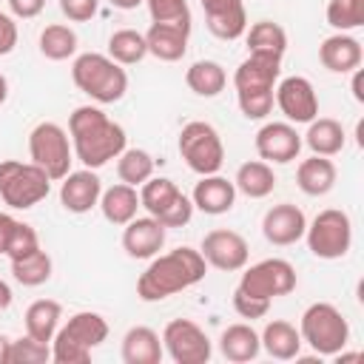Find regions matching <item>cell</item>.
<instances>
[{
    "label": "cell",
    "instance_id": "22",
    "mask_svg": "<svg viewBox=\"0 0 364 364\" xmlns=\"http://www.w3.org/2000/svg\"><path fill=\"white\" fill-rule=\"evenodd\" d=\"M188 37L191 26H176V23H151L145 31V46L148 54H154L162 63H176L188 51Z\"/></svg>",
    "mask_w": 364,
    "mask_h": 364
},
{
    "label": "cell",
    "instance_id": "27",
    "mask_svg": "<svg viewBox=\"0 0 364 364\" xmlns=\"http://www.w3.org/2000/svg\"><path fill=\"white\" fill-rule=\"evenodd\" d=\"M262 338V350L270 355V358H279V361H290V358H299V350H301V333L296 324L284 321V318H273L264 324V330L259 333Z\"/></svg>",
    "mask_w": 364,
    "mask_h": 364
},
{
    "label": "cell",
    "instance_id": "50",
    "mask_svg": "<svg viewBox=\"0 0 364 364\" xmlns=\"http://www.w3.org/2000/svg\"><path fill=\"white\" fill-rule=\"evenodd\" d=\"M361 77H364V74H361V68H355V71H353V97H355L358 102H364V91H361Z\"/></svg>",
    "mask_w": 364,
    "mask_h": 364
},
{
    "label": "cell",
    "instance_id": "49",
    "mask_svg": "<svg viewBox=\"0 0 364 364\" xmlns=\"http://www.w3.org/2000/svg\"><path fill=\"white\" fill-rule=\"evenodd\" d=\"M11 299H14V293H11V287L0 279V313H6L9 307H11Z\"/></svg>",
    "mask_w": 364,
    "mask_h": 364
},
{
    "label": "cell",
    "instance_id": "40",
    "mask_svg": "<svg viewBox=\"0 0 364 364\" xmlns=\"http://www.w3.org/2000/svg\"><path fill=\"white\" fill-rule=\"evenodd\" d=\"M151 23H176V26H191V9L188 0H145Z\"/></svg>",
    "mask_w": 364,
    "mask_h": 364
},
{
    "label": "cell",
    "instance_id": "31",
    "mask_svg": "<svg viewBox=\"0 0 364 364\" xmlns=\"http://www.w3.org/2000/svg\"><path fill=\"white\" fill-rule=\"evenodd\" d=\"M60 318H63V304L57 299H37L26 307V316H23L26 333L40 341H48V344L60 327Z\"/></svg>",
    "mask_w": 364,
    "mask_h": 364
},
{
    "label": "cell",
    "instance_id": "14",
    "mask_svg": "<svg viewBox=\"0 0 364 364\" xmlns=\"http://www.w3.org/2000/svg\"><path fill=\"white\" fill-rule=\"evenodd\" d=\"M199 253L205 256L208 267H216V270H225V273L245 270V264L250 259L247 239L239 230H230V228H216V230L205 233V239L199 245Z\"/></svg>",
    "mask_w": 364,
    "mask_h": 364
},
{
    "label": "cell",
    "instance_id": "1",
    "mask_svg": "<svg viewBox=\"0 0 364 364\" xmlns=\"http://www.w3.org/2000/svg\"><path fill=\"white\" fill-rule=\"evenodd\" d=\"M68 136L74 159L91 171H100L128 148L125 128L114 122L100 105H77L68 117Z\"/></svg>",
    "mask_w": 364,
    "mask_h": 364
},
{
    "label": "cell",
    "instance_id": "48",
    "mask_svg": "<svg viewBox=\"0 0 364 364\" xmlns=\"http://www.w3.org/2000/svg\"><path fill=\"white\" fill-rule=\"evenodd\" d=\"M14 225H17V219H14L11 213H3V210H0V253H3V256H6V245H9V239H11Z\"/></svg>",
    "mask_w": 364,
    "mask_h": 364
},
{
    "label": "cell",
    "instance_id": "25",
    "mask_svg": "<svg viewBox=\"0 0 364 364\" xmlns=\"http://www.w3.org/2000/svg\"><path fill=\"white\" fill-rule=\"evenodd\" d=\"M336 176H338L336 162L330 156H318V154L301 159L299 168H296V185L307 196H324V193H330L336 188Z\"/></svg>",
    "mask_w": 364,
    "mask_h": 364
},
{
    "label": "cell",
    "instance_id": "12",
    "mask_svg": "<svg viewBox=\"0 0 364 364\" xmlns=\"http://www.w3.org/2000/svg\"><path fill=\"white\" fill-rule=\"evenodd\" d=\"M162 350L176 364H208L213 355V344L208 333L191 318H173L162 330Z\"/></svg>",
    "mask_w": 364,
    "mask_h": 364
},
{
    "label": "cell",
    "instance_id": "47",
    "mask_svg": "<svg viewBox=\"0 0 364 364\" xmlns=\"http://www.w3.org/2000/svg\"><path fill=\"white\" fill-rule=\"evenodd\" d=\"M202 3V11L205 17L208 14H222V11H233L239 6H245V0H199Z\"/></svg>",
    "mask_w": 364,
    "mask_h": 364
},
{
    "label": "cell",
    "instance_id": "33",
    "mask_svg": "<svg viewBox=\"0 0 364 364\" xmlns=\"http://www.w3.org/2000/svg\"><path fill=\"white\" fill-rule=\"evenodd\" d=\"M245 37H247V51L276 54V57H284V51H287V31L273 20H256L245 31Z\"/></svg>",
    "mask_w": 364,
    "mask_h": 364
},
{
    "label": "cell",
    "instance_id": "13",
    "mask_svg": "<svg viewBox=\"0 0 364 364\" xmlns=\"http://www.w3.org/2000/svg\"><path fill=\"white\" fill-rule=\"evenodd\" d=\"M273 102L279 105V111L284 114L287 122L293 125H307L310 119L318 117V97L316 88L307 77L293 74V77H279L276 91H273Z\"/></svg>",
    "mask_w": 364,
    "mask_h": 364
},
{
    "label": "cell",
    "instance_id": "32",
    "mask_svg": "<svg viewBox=\"0 0 364 364\" xmlns=\"http://www.w3.org/2000/svg\"><path fill=\"white\" fill-rule=\"evenodd\" d=\"M37 46H40V54L46 60L63 63V60L77 54V31L71 26H65V23H51V26H46L40 31Z\"/></svg>",
    "mask_w": 364,
    "mask_h": 364
},
{
    "label": "cell",
    "instance_id": "39",
    "mask_svg": "<svg viewBox=\"0 0 364 364\" xmlns=\"http://www.w3.org/2000/svg\"><path fill=\"white\" fill-rule=\"evenodd\" d=\"M324 14L336 31L361 28L364 26V0H330Z\"/></svg>",
    "mask_w": 364,
    "mask_h": 364
},
{
    "label": "cell",
    "instance_id": "11",
    "mask_svg": "<svg viewBox=\"0 0 364 364\" xmlns=\"http://www.w3.org/2000/svg\"><path fill=\"white\" fill-rule=\"evenodd\" d=\"M299 284V276H296V267L287 262V259H262L256 264H250L242 279H239V290L247 293V296H256V299H279V296H287L293 293Z\"/></svg>",
    "mask_w": 364,
    "mask_h": 364
},
{
    "label": "cell",
    "instance_id": "4",
    "mask_svg": "<svg viewBox=\"0 0 364 364\" xmlns=\"http://www.w3.org/2000/svg\"><path fill=\"white\" fill-rule=\"evenodd\" d=\"M105 338H108L105 316L94 310H80L65 324L57 327L51 338V361L54 364H88L91 353Z\"/></svg>",
    "mask_w": 364,
    "mask_h": 364
},
{
    "label": "cell",
    "instance_id": "42",
    "mask_svg": "<svg viewBox=\"0 0 364 364\" xmlns=\"http://www.w3.org/2000/svg\"><path fill=\"white\" fill-rule=\"evenodd\" d=\"M34 250H40V236H37V230H34L28 222H20V219H17V225H14V230H11V239H9V245H6L9 262H11V259H23V256H28V253H34Z\"/></svg>",
    "mask_w": 364,
    "mask_h": 364
},
{
    "label": "cell",
    "instance_id": "17",
    "mask_svg": "<svg viewBox=\"0 0 364 364\" xmlns=\"http://www.w3.org/2000/svg\"><path fill=\"white\" fill-rule=\"evenodd\" d=\"M279 77H282V57L247 51V57L233 71V88L236 91H273Z\"/></svg>",
    "mask_w": 364,
    "mask_h": 364
},
{
    "label": "cell",
    "instance_id": "8",
    "mask_svg": "<svg viewBox=\"0 0 364 364\" xmlns=\"http://www.w3.org/2000/svg\"><path fill=\"white\" fill-rule=\"evenodd\" d=\"M28 156L34 165H40L51 182H60L74 162V148H71V136L60 122L43 119L28 131Z\"/></svg>",
    "mask_w": 364,
    "mask_h": 364
},
{
    "label": "cell",
    "instance_id": "43",
    "mask_svg": "<svg viewBox=\"0 0 364 364\" xmlns=\"http://www.w3.org/2000/svg\"><path fill=\"white\" fill-rule=\"evenodd\" d=\"M233 310H236L242 318L253 321V318H264V316H267V310H270V301H267V299H256V296H247V293H242V290L236 287V290H233Z\"/></svg>",
    "mask_w": 364,
    "mask_h": 364
},
{
    "label": "cell",
    "instance_id": "19",
    "mask_svg": "<svg viewBox=\"0 0 364 364\" xmlns=\"http://www.w3.org/2000/svg\"><path fill=\"white\" fill-rule=\"evenodd\" d=\"M122 250L131 259H154L165 247V225L154 216H134L128 225H122Z\"/></svg>",
    "mask_w": 364,
    "mask_h": 364
},
{
    "label": "cell",
    "instance_id": "36",
    "mask_svg": "<svg viewBox=\"0 0 364 364\" xmlns=\"http://www.w3.org/2000/svg\"><path fill=\"white\" fill-rule=\"evenodd\" d=\"M117 176H119V182L139 188L142 182H148L154 176V156L145 148H125L117 156Z\"/></svg>",
    "mask_w": 364,
    "mask_h": 364
},
{
    "label": "cell",
    "instance_id": "2",
    "mask_svg": "<svg viewBox=\"0 0 364 364\" xmlns=\"http://www.w3.org/2000/svg\"><path fill=\"white\" fill-rule=\"evenodd\" d=\"M208 273V262L196 247H173L168 253H156L148 267L136 279V296L142 301L171 299L193 284H199Z\"/></svg>",
    "mask_w": 364,
    "mask_h": 364
},
{
    "label": "cell",
    "instance_id": "21",
    "mask_svg": "<svg viewBox=\"0 0 364 364\" xmlns=\"http://www.w3.org/2000/svg\"><path fill=\"white\" fill-rule=\"evenodd\" d=\"M191 202L196 210H202L208 216H222L236 205V185H233V179H225L219 173H208L196 182Z\"/></svg>",
    "mask_w": 364,
    "mask_h": 364
},
{
    "label": "cell",
    "instance_id": "9",
    "mask_svg": "<svg viewBox=\"0 0 364 364\" xmlns=\"http://www.w3.org/2000/svg\"><path fill=\"white\" fill-rule=\"evenodd\" d=\"M176 148L185 165L199 176L219 173V168L225 165V142L210 122H202V119L185 122L179 131Z\"/></svg>",
    "mask_w": 364,
    "mask_h": 364
},
{
    "label": "cell",
    "instance_id": "10",
    "mask_svg": "<svg viewBox=\"0 0 364 364\" xmlns=\"http://www.w3.org/2000/svg\"><path fill=\"white\" fill-rule=\"evenodd\" d=\"M139 205L165 228H185L193 216V202L168 176H151L139 185Z\"/></svg>",
    "mask_w": 364,
    "mask_h": 364
},
{
    "label": "cell",
    "instance_id": "18",
    "mask_svg": "<svg viewBox=\"0 0 364 364\" xmlns=\"http://www.w3.org/2000/svg\"><path fill=\"white\" fill-rule=\"evenodd\" d=\"M100 193H102V182L97 176V171L82 168V171H68L60 179V205L68 213H88L91 208L100 205Z\"/></svg>",
    "mask_w": 364,
    "mask_h": 364
},
{
    "label": "cell",
    "instance_id": "44",
    "mask_svg": "<svg viewBox=\"0 0 364 364\" xmlns=\"http://www.w3.org/2000/svg\"><path fill=\"white\" fill-rule=\"evenodd\" d=\"M100 9V0H60V11L71 23H88Z\"/></svg>",
    "mask_w": 364,
    "mask_h": 364
},
{
    "label": "cell",
    "instance_id": "23",
    "mask_svg": "<svg viewBox=\"0 0 364 364\" xmlns=\"http://www.w3.org/2000/svg\"><path fill=\"white\" fill-rule=\"evenodd\" d=\"M119 355L125 364H159L165 350H162V336L154 327L136 324L122 336Z\"/></svg>",
    "mask_w": 364,
    "mask_h": 364
},
{
    "label": "cell",
    "instance_id": "20",
    "mask_svg": "<svg viewBox=\"0 0 364 364\" xmlns=\"http://www.w3.org/2000/svg\"><path fill=\"white\" fill-rule=\"evenodd\" d=\"M361 60H364L361 43L347 31H336L324 37L318 46V63L333 74H353L361 65Z\"/></svg>",
    "mask_w": 364,
    "mask_h": 364
},
{
    "label": "cell",
    "instance_id": "24",
    "mask_svg": "<svg viewBox=\"0 0 364 364\" xmlns=\"http://www.w3.org/2000/svg\"><path fill=\"white\" fill-rule=\"evenodd\" d=\"M97 208H100V213H102L105 222L122 228V225H128V222L136 216V210L142 208V205H139V188H131V185H125V182H117V185H111V188H102Z\"/></svg>",
    "mask_w": 364,
    "mask_h": 364
},
{
    "label": "cell",
    "instance_id": "3",
    "mask_svg": "<svg viewBox=\"0 0 364 364\" xmlns=\"http://www.w3.org/2000/svg\"><path fill=\"white\" fill-rule=\"evenodd\" d=\"M71 80L97 105L119 102L125 97V91H128V71H125V65L114 63L108 54H100V51L77 54L74 63H71Z\"/></svg>",
    "mask_w": 364,
    "mask_h": 364
},
{
    "label": "cell",
    "instance_id": "26",
    "mask_svg": "<svg viewBox=\"0 0 364 364\" xmlns=\"http://www.w3.org/2000/svg\"><path fill=\"white\" fill-rule=\"evenodd\" d=\"M219 353L233 364H247L262 353V338L247 321H236L222 330L219 336Z\"/></svg>",
    "mask_w": 364,
    "mask_h": 364
},
{
    "label": "cell",
    "instance_id": "30",
    "mask_svg": "<svg viewBox=\"0 0 364 364\" xmlns=\"http://www.w3.org/2000/svg\"><path fill=\"white\" fill-rule=\"evenodd\" d=\"M185 85L196 94V97H219L228 85V71L222 63L216 60H196L188 71H185Z\"/></svg>",
    "mask_w": 364,
    "mask_h": 364
},
{
    "label": "cell",
    "instance_id": "46",
    "mask_svg": "<svg viewBox=\"0 0 364 364\" xmlns=\"http://www.w3.org/2000/svg\"><path fill=\"white\" fill-rule=\"evenodd\" d=\"M6 3L11 17H20V20H31L46 9V0H6Z\"/></svg>",
    "mask_w": 364,
    "mask_h": 364
},
{
    "label": "cell",
    "instance_id": "35",
    "mask_svg": "<svg viewBox=\"0 0 364 364\" xmlns=\"http://www.w3.org/2000/svg\"><path fill=\"white\" fill-rule=\"evenodd\" d=\"M51 270H54L51 256L43 247L34 250V253H28V256H23V259H11V276L23 287H40V284H46L51 279Z\"/></svg>",
    "mask_w": 364,
    "mask_h": 364
},
{
    "label": "cell",
    "instance_id": "38",
    "mask_svg": "<svg viewBox=\"0 0 364 364\" xmlns=\"http://www.w3.org/2000/svg\"><path fill=\"white\" fill-rule=\"evenodd\" d=\"M46 361H51V344L48 341H40L28 333L20 338H11L9 364H46Z\"/></svg>",
    "mask_w": 364,
    "mask_h": 364
},
{
    "label": "cell",
    "instance_id": "6",
    "mask_svg": "<svg viewBox=\"0 0 364 364\" xmlns=\"http://www.w3.org/2000/svg\"><path fill=\"white\" fill-rule=\"evenodd\" d=\"M51 193V176L34 165L20 159L0 162V199L11 210H28L40 205Z\"/></svg>",
    "mask_w": 364,
    "mask_h": 364
},
{
    "label": "cell",
    "instance_id": "15",
    "mask_svg": "<svg viewBox=\"0 0 364 364\" xmlns=\"http://www.w3.org/2000/svg\"><path fill=\"white\" fill-rule=\"evenodd\" d=\"M256 154L259 159L270 162V165H287L293 159H299L301 154V134L296 131L293 122H264L256 131Z\"/></svg>",
    "mask_w": 364,
    "mask_h": 364
},
{
    "label": "cell",
    "instance_id": "28",
    "mask_svg": "<svg viewBox=\"0 0 364 364\" xmlns=\"http://www.w3.org/2000/svg\"><path fill=\"white\" fill-rule=\"evenodd\" d=\"M344 142H347V134H344V125L333 117H316L307 122V134L301 139V145H307L313 154L318 156H336L344 151Z\"/></svg>",
    "mask_w": 364,
    "mask_h": 364
},
{
    "label": "cell",
    "instance_id": "41",
    "mask_svg": "<svg viewBox=\"0 0 364 364\" xmlns=\"http://www.w3.org/2000/svg\"><path fill=\"white\" fill-rule=\"evenodd\" d=\"M276 91V88H273ZM273 91H236V102L245 119H264L273 111Z\"/></svg>",
    "mask_w": 364,
    "mask_h": 364
},
{
    "label": "cell",
    "instance_id": "5",
    "mask_svg": "<svg viewBox=\"0 0 364 364\" xmlns=\"http://www.w3.org/2000/svg\"><path fill=\"white\" fill-rule=\"evenodd\" d=\"M301 344H307L318 358H333L350 341V324L344 313L330 301H313L299 321Z\"/></svg>",
    "mask_w": 364,
    "mask_h": 364
},
{
    "label": "cell",
    "instance_id": "16",
    "mask_svg": "<svg viewBox=\"0 0 364 364\" xmlns=\"http://www.w3.org/2000/svg\"><path fill=\"white\" fill-rule=\"evenodd\" d=\"M304 228L307 216L293 202H279L267 208V213L262 216V236L276 247H290L299 239H304Z\"/></svg>",
    "mask_w": 364,
    "mask_h": 364
},
{
    "label": "cell",
    "instance_id": "34",
    "mask_svg": "<svg viewBox=\"0 0 364 364\" xmlns=\"http://www.w3.org/2000/svg\"><path fill=\"white\" fill-rule=\"evenodd\" d=\"M108 57L119 65H136L148 57V46H145V34L136 28H117L108 37Z\"/></svg>",
    "mask_w": 364,
    "mask_h": 364
},
{
    "label": "cell",
    "instance_id": "45",
    "mask_svg": "<svg viewBox=\"0 0 364 364\" xmlns=\"http://www.w3.org/2000/svg\"><path fill=\"white\" fill-rule=\"evenodd\" d=\"M17 37H20V31H17L14 17L6 14V11H0V57L11 54L17 48Z\"/></svg>",
    "mask_w": 364,
    "mask_h": 364
},
{
    "label": "cell",
    "instance_id": "29",
    "mask_svg": "<svg viewBox=\"0 0 364 364\" xmlns=\"http://www.w3.org/2000/svg\"><path fill=\"white\" fill-rule=\"evenodd\" d=\"M233 185H236V193H245L247 199H264V196H270L273 188H276L273 165L264 162V159L242 162V165L236 168Z\"/></svg>",
    "mask_w": 364,
    "mask_h": 364
},
{
    "label": "cell",
    "instance_id": "53",
    "mask_svg": "<svg viewBox=\"0 0 364 364\" xmlns=\"http://www.w3.org/2000/svg\"><path fill=\"white\" fill-rule=\"evenodd\" d=\"M9 100V80H6V74H0V105Z\"/></svg>",
    "mask_w": 364,
    "mask_h": 364
},
{
    "label": "cell",
    "instance_id": "37",
    "mask_svg": "<svg viewBox=\"0 0 364 364\" xmlns=\"http://www.w3.org/2000/svg\"><path fill=\"white\" fill-rule=\"evenodd\" d=\"M205 26H208V31H210L213 37L230 43V40H239V37L247 31V11H245V6H239V9H233V11L208 14V17H205Z\"/></svg>",
    "mask_w": 364,
    "mask_h": 364
},
{
    "label": "cell",
    "instance_id": "52",
    "mask_svg": "<svg viewBox=\"0 0 364 364\" xmlns=\"http://www.w3.org/2000/svg\"><path fill=\"white\" fill-rule=\"evenodd\" d=\"M9 344H11V338L0 333V364H9Z\"/></svg>",
    "mask_w": 364,
    "mask_h": 364
},
{
    "label": "cell",
    "instance_id": "51",
    "mask_svg": "<svg viewBox=\"0 0 364 364\" xmlns=\"http://www.w3.org/2000/svg\"><path fill=\"white\" fill-rule=\"evenodd\" d=\"M114 9H122V11H131V9H136L139 3H145V0H108Z\"/></svg>",
    "mask_w": 364,
    "mask_h": 364
},
{
    "label": "cell",
    "instance_id": "7",
    "mask_svg": "<svg viewBox=\"0 0 364 364\" xmlns=\"http://www.w3.org/2000/svg\"><path fill=\"white\" fill-rule=\"evenodd\" d=\"M304 239H307V250L316 259H324V262L344 259L353 247V222L347 210L324 208L313 216V222H307Z\"/></svg>",
    "mask_w": 364,
    "mask_h": 364
}]
</instances>
